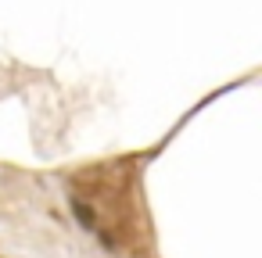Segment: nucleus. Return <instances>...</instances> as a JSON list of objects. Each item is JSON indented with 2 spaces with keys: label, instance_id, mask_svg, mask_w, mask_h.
<instances>
[{
  "label": "nucleus",
  "instance_id": "nucleus-1",
  "mask_svg": "<svg viewBox=\"0 0 262 258\" xmlns=\"http://www.w3.org/2000/svg\"><path fill=\"white\" fill-rule=\"evenodd\" d=\"M72 215L79 219V226H83V229L97 233V215H94V208H90L83 197H72Z\"/></svg>",
  "mask_w": 262,
  "mask_h": 258
}]
</instances>
